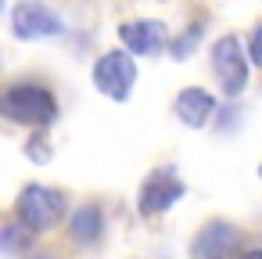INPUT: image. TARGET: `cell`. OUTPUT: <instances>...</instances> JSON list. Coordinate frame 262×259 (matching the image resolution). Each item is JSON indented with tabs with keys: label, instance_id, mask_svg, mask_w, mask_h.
I'll list each match as a JSON object with an SVG mask.
<instances>
[{
	"label": "cell",
	"instance_id": "obj_1",
	"mask_svg": "<svg viewBox=\"0 0 262 259\" xmlns=\"http://www.w3.org/2000/svg\"><path fill=\"white\" fill-rule=\"evenodd\" d=\"M0 115L8 123H26V126H47L58 119V101L51 90L36 83H18L0 94Z\"/></svg>",
	"mask_w": 262,
	"mask_h": 259
},
{
	"label": "cell",
	"instance_id": "obj_2",
	"mask_svg": "<svg viewBox=\"0 0 262 259\" xmlns=\"http://www.w3.org/2000/svg\"><path fill=\"white\" fill-rule=\"evenodd\" d=\"M65 216V194L43 184H29L18 194V220L26 230H51Z\"/></svg>",
	"mask_w": 262,
	"mask_h": 259
},
{
	"label": "cell",
	"instance_id": "obj_3",
	"mask_svg": "<svg viewBox=\"0 0 262 259\" xmlns=\"http://www.w3.org/2000/svg\"><path fill=\"white\" fill-rule=\"evenodd\" d=\"M137 83V62L129 58V51H108L97 58L94 65V87L112 97V101H126L129 90Z\"/></svg>",
	"mask_w": 262,
	"mask_h": 259
},
{
	"label": "cell",
	"instance_id": "obj_4",
	"mask_svg": "<svg viewBox=\"0 0 262 259\" xmlns=\"http://www.w3.org/2000/svg\"><path fill=\"white\" fill-rule=\"evenodd\" d=\"M212 69H215L226 97H237L248 87V58H244L237 36H219L215 40V47H212Z\"/></svg>",
	"mask_w": 262,
	"mask_h": 259
},
{
	"label": "cell",
	"instance_id": "obj_5",
	"mask_svg": "<svg viewBox=\"0 0 262 259\" xmlns=\"http://www.w3.org/2000/svg\"><path fill=\"white\" fill-rule=\"evenodd\" d=\"M11 26H15V36L18 40H47V36H61L65 33L61 15L51 11L47 4H33V0H26V4L15 8Z\"/></svg>",
	"mask_w": 262,
	"mask_h": 259
},
{
	"label": "cell",
	"instance_id": "obj_6",
	"mask_svg": "<svg viewBox=\"0 0 262 259\" xmlns=\"http://www.w3.org/2000/svg\"><path fill=\"white\" fill-rule=\"evenodd\" d=\"M180 198H183V180H180L172 169H155V173L144 180L140 194H137V209H140L144 216H158V212L172 209Z\"/></svg>",
	"mask_w": 262,
	"mask_h": 259
},
{
	"label": "cell",
	"instance_id": "obj_7",
	"mask_svg": "<svg viewBox=\"0 0 262 259\" xmlns=\"http://www.w3.org/2000/svg\"><path fill=\"white\" fill-rule=\"evenodd\" d=\"M172 112H176V119L183 123V126H208V119H212V112H215V97L208 94V90H201V87H187V90H180L176 94V101H172Z\"/></svg>",
	"mask_w": 262,
	"mask_h": 259
},
{
	"label": "cell",
	"instance_id": "obj_8",
	"mask_svg": "<svg viewBox=\"0 0 262 259\" xmlns=\"http://www.w3.org/2000/svg\"><path fill=\"white\" fill-rule=\"evenodd\" d=\"M237 241H241V234L230 227V223H208L198 237H194V245H190V252H194V259H223L226 252H233L237 248Z\"/></svg>",
	"mask_w": 262,
	"mask_h": 259
},
{
	"label": "cell",
	"instance_id": "obj_9",
	"mask_svg": "<svg viewBox=\"0 0 262 259\" xmlns=\"http://www.w3.org/2000/svg\"><path fill=\"white\" fill-rule=\"evenodd\" d=\"M119 36H122L129 54H155L165 44V26L155 18H140V22H126L119 29Z\"/></svg>",
	"mask_w": 262,
	"mask_h": 259
},
{
	"label": "cell",
	"instance_id": "obj_10",
	"mask_svg": "<svg viewBox=\"0 0 262 259\" xmlns=\"http://www.w3.org/2000/svg\"><path fill=\"white\" fill-rule=\"evenodd\" d=\"M69 234H72L76 245H94V241H101V234H104V216H101V209H97V205L76 209V212H72V223H69Z\"/></svg>",
	"mask_w": 262,
	"mask_h": 259
},
{
	"label": "cell",
	"instance_id": "obj_11",
	"mask_svg": "<svg viewBox=\"0 0 262 259\" xmlns=\"http://www.w3.org/2000/svg\"><path fill=\"white\" fill-rule=\"evenodd\" d=\"M22 241H26V227H18V223L0 227V252H15Z\"/></svg>",
	"mask_w": 262,
	"mask_h": 259
},
{
	"label": "cell",
	"instance_id": "obj_12",
	"mask_svg": "<svg viewBox=\"0 0 262 259\" xmlns=\"http://www.w3.org/2000/svg\"><path fill=\"white\" fill-rule=\"evenodd\" d=\"M248 58L262 69V26H255V29H251V36H248Z\"/></svg>",
	"mask_w": 262,
	"mask_h": 259
},
{
	"label": "cell",
	"instance_id": "obj_13",
	"mask_svg": "<svg viewBox=\"0 0 262 259\" xmlns=\"http://www.w3.org/2000/svg\"><path fill=\"white\" fill-rule=\"evenodd\" d=\"M194 40H201V29H198V26H190V33H187L183 40H176V44H172V54H176V58H183V54H187V47H190Z\"/></svg>",
	"mask_w": 262,
	"mask_h": 259
},
{
	"label": "cell",
	"instance_id": "obj_14",
	"mask_svg": "<svg viewBox=\"0 0 262 259\" xmlns=\"http://www.w3.org/2000/svg\"><path fill=\"white\" fill-rule=\"evenodd\" d=\"M241 259H262V248H255V252H244Z\"/></svg>",
	"mask_w": 262,
	"mask_h": 259
},
{
	"label": "cell",
	"instance_id": "obj_15",
	"mask_svg": "<svg viewBox=\"0 0 262 259\" xmlns=\"http://www.w3.org/2000/svg\"><path fill=\"white\" fill-rule=\"evenodd\" d=\"M33 259H54V255H33Z\"/></svg>",
	"mask_w": 262,
	"mask_h": 259
},
{
	"label": "cell",
	"instance_id": "obj_16",
	"mask_svg": "<svg viewBox=\"0 0 262 259\" xmlns=\"http://www.w3.org/2000/svg\"><path fill=\"white\" fill-rule=\"evenodd\" d=\"M258 176H262V166H258Z\"/></svg>",
	"mask_w": 262,
	"mask_h": 259
}]
</instances>
